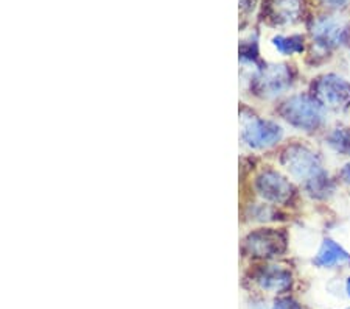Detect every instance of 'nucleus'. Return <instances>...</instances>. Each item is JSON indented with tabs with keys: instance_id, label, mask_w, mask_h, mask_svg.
Instances as JSON below:
<instances>
[{
	"instance_id": "obj_2",
	"label": "nucleus",
	"mask_w": 350,
	"mask_h": 309,
	"mask_svg": "<svg viewBox=\"0 0 350 309\" xmlns=\"http://www.w3.org/2000/svg\"><path fill=\"white\" fill-rule=\"evenodd\" d=\"M282 138L278 123L263 121L257 116L241 117V139L251 149H268Z\"/></svg>"
},
{
	"instance_id": "obj_8",
	"label": "nucleus",
	"mask_w": 350,
	"mask_h": 309,
	"mask_svg": "<svg viewBox=\"0 0 350 309\" xmlns=\"http://www.w3.org/2000/svg\"><path fill=\"white\" fill-rule=\"evenodd\" d=\"M313 38L319 46L332 47L336 46L342 38V25L333 19H319L313 25Z\"/></svg>"
},
{
	"instance_id": "obj_9",
	"label": "nucleus",
	"mask_w": 350,
	"mask_h": 309,
	"mask_svg": "<svg viewBox=\"0 0 350 309\" xmlns=\"http://www.w3.org/2000/svg\"><path fill=\"white\" fill-rule=\"evenodd\" d=\"M268 8L275 22L290 24L301 16L302 5L301 0H271Z\"/></svg>"
},
{
	"instance_id": "obj_1",
	"label": "nucleus",
	"mask_w": 350,
	"mask_h": 309,
	"mask_svg": "<svg viewBox=\"0 0 350 309\" xmlns=\"http://www.w3.org/2000/svg\"><path fill=\"white\" fill-rule=\"evenodd\" d=\"M280 114L290 125L299 130H316L324 121L323 105L307 95H295L282 105Z\"/></svg>"
},
{
	"instance_id": "obj_16",
	"label": "nucleus",
	"mask_w": 350,
	"mask_h": 309,
	"mask_svg": "<svg viewBox=\"0 0 350 309\" xmlns=\"http://www.w3.org/2000/svg\"><path fill=\"white\" fill-rule=\"evenodd\" d=\"M347 292H349V295H350V278L347 281Z\"/></svg>"
},
{
	"instance_id": "obj_14",
	"label": "nucleus",
	"mask_w": 350,
	"mask_h": 309,
	"mask_svg": "<svg viewBox=\"0 0 350 309\" xmlns=\"http://www.w3.org/2000/svg\"><path fill=\"white\" fill-rule=\"evenodd\" d=\"M274 309H301V306L293 300H280L279 303H275Z\"/></svg>"
},
{
	"instance_id": "obj_4",
	"label": "nucleus",
	"mask_w": 350,
	"mask_h": 309,
	"mask_svg": "<svg viewBox=\"0 0 350 309\" xmlns=\"http://www.w3.org/2000/svg\"><path fill=\"white\" fill-rule=\"evenodd\" d=\"M282 162L288 169V172L299 180L310 182L312 178L318 177L319 173H323L318 156H316L314 151L304 147V145L288 147L284 151V156H282Z\"/></svg>"
},
{
	"instance_id": "obj_5",
	"label": "nucleus",
	"mask_w": 350,
	"mask_h": 309,
	"mask_svg": "<svg viewBox=\"0 0 350 309\" xmlns=\"http://www.w3.org/2000/svg\"><path fill=\"white\" fill-rule=\"evenodd\" d=\"M245 249L252 256L273 258L285 249V238L278 230L265 228L247 234L245 239Z\"/></svg>"
},
{
	"instance_id": "obj_3",
	"label": "nucleus",
	"mask_w": 350,
	"mask_h": 309,
	"mask_svg": "<svg viewBox=\"0 0 350 309\" xmlns=\"http://www.w3.org/2000/svg\"><path fill=\"white\" fill-rule=\"evenodd\" d=\"M318 102L330 110H344L350 106V83L335 74L321 77L314 83Z\"/></svg>"
},
{
	"instance_id": "obj_10",
	"label": "nucleus",
	"mask_w": 350,
	"mask_h": 309,
	"mask_svg": "<svg viewBox=\"0 0 350 309\" xmlns=\"http://www.w3.org/2000/svg\"><path fill=\"white\" fill-rule=\"evenodd\" d=\"M347 260H349L347 253L342 250V247L340 244H336L335 240L332 239H325L323 245H321L314 262L321 267H332Z\"/></svg>"
},
{
	"instance_id": "obj_13",
	"label": "nucleus",
	"mask_w": 350,
	"mask_h": 309,
	"mask_svg": "<svg viewBox=\"0 0 350 309\" xmlns=\"http://www.w3.org/2000/svg\"><path fill=\"white\" fill-rule=\"evenodd\" d=\"M329 144L332 149L344 155H350V128H338L329 136Z\"/></svg>"
},
{
	"instance_id": "obj_11",
	"label": "nucleus",
	"mask_w": 350,
	"mask_h": 309,
	"mask_svg": "<svg viewBox=\"0 0 350 309\" xmlns=\"http://www.w3.org/2000/svg\"><path fill=\"white\" fill-rule=\"evenodd\" d=\"M258 283L263 289L273 291V292H280L290 288L291 284V275L288 273L284 269L271 267L263 271L260 277H258Z\"/></svg>"
},
{
	"instance_id": "obj_6",
	"label": "nucleus",
	"mask_w": 350,
	"mask_h": 309,
	"mask_svg": "<svg viewBox=\"0 0 350 309\" xmlns=\"http://www.w3.org/2000/svg\"><path fill=\"white\" fill-rule=\"evenodd\" d=\"M291 72L286 66H271L254 78V91L263 97H275L290 88Z\"/></svg>"
},
{
	"instance_id": "obj_15",
	"label": "nucleus",
	"mask_w": 350,
	"mask_h": 309,
	"mask_svg": "<svg viewBox=\"0 0 350 309\" xmlns=\"http://www.w3.org/2000/svg\"><path fill=\"white\" fill-rule=\"evenodd\" d=\"M341 178L350 184V162L341 169Z\"/></svg>"
},
{
	"instance_id": "obj_7",
	"label": "nucleus",
	"mask_w": 350,
	"mask_h": 309,
	"mask_svg": "<svg viewBox=\"0 0 350 309\" xmlns=\"http://www.w3.org/2000/svg\"><path fill=\"white\" fill-rule=\"evenodd\" d=\"M256 189L265 200L273 203H284L293 194V186L279 172L267 169L256 178Z\"/></svg>"
},
{
	"instance_id": "obj_12",
	"label": "nucleus",
	"mask_w": 350,
	"mask_h": 309,
	"mask_svg": "<svg viewBox=\"0 0 350 309\" xmlns=\"http://www.w3.org/2000/svg\"><path fill=\"white\" fill-rule=\"evenodd\" d=\"M273 46L282 55H295L304 50V39L301 36H278L273 39Z\"/></svg>"
}]
</instances>
